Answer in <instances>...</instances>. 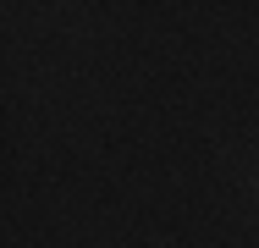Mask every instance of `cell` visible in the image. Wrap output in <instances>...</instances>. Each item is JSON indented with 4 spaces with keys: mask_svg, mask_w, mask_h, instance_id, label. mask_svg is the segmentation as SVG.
Segmentation results:
<instances>
[]
</instances>
